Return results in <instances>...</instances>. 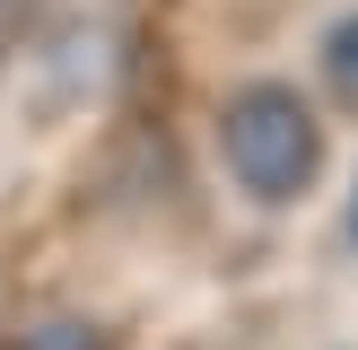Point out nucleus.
Listing matches in <instances>:
<instances>
[{"label": "nucleus", "instance_id": "nucleus-1", "mask_svg": "<svg viewBox=\"0 0 358 350\" xmlns=\"http://www.w3.org/2000/svg\"><path fill=\"white\" fill-rule=\"evenodd\" d=\"M219 167L254 210H297L324 184V114L289 79H245L219 105Z\"/></svg>", "mask_w": 358, "mask_h": 350}, {"label": "nucleus", "instance_id": "nucleus-2", "mask_svg": "<svg viewBox=\"0 0 358 350\" xmlns=\"http://www.w3.org/2000/svg\"><path fill=\"white\" fill-rule=\"evenodd\" d=\"M9 350H122V342H114V324H105V315H87V307H52V315H35Z\"/></svg>", "mask_w": 358, "mask_h": 350}, {"label": "nucleus", "instance_id": "nucleus-3", "mask_svg": "<svg viewBox=\"0 0 358 350\" xmlns=\"http://www.w3.org/2000/svg\"><path fill=\"white\" fill-rule=\"evenodd\" d=\"M315 70H324V97L358 114V9H341L324 35H315Z\"/></svg>", "mask_w": 358, "mask_h": 350}, {"label": "nucleus", "instance_id": "nucleus-4", "mask_svg": "<svg viewBox=\"0 0 358 350\" xmlns=\"http://www.w3.org/2000/svg\"><path fill=\"white\" fill-rule=\"evenodd\" d=\"M350 245H358V192H350Z\"/></svg>", "mask_w": 358, "mask_h": 350}]
</instances>
